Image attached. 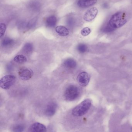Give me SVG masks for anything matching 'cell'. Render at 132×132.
Returning <instances> with one entry per match:
<instances>
[{"mask_svg": "<svg viewBox=\"0 0 132 132\" xmlns=\"http://www.w3.org/2000/svg\"><path fill=\"white\" fill-rule=\"evenodd\" d=\"M27 58L23 55H19L16 56L14 59V60L15 62L19 63H23L27 61Z\"/></svg>", "mask_w": 132, "mask_h": 132, "instance_id": "cell-16", "label": "cell"}, {"mask_svg": "<svg viewBox=\"0 0 132 132\" xmlns=\"http://www.w3.org/2000/svg\"><path fill=\"white\" fill-rule=\"evenodd\" d=\"M77 50L80 53H84L87 52L88 50V47L85 44L81 43L77 45Z\"/></svg>", "mask_w": 132, "mask_h": 132, "instance_id": "cell-18", "label": "cell"}, {"mask_svg": "<svg viewBox=\"0 0 132 132\" xmlns=\"http://www.w3.org/2000/svg\"><path fill=\"white\" fill-rule=\"evenodd\" d=\"M29 7L30 9L34 11H37L39 9L40 7V4L37 1L34 0L30 2L29 4Z\"/></svg>", "mask_w": 132, "mask_h": 132, "instance_id": "cell-14", "label": "cell"}, {"mask_svg": "<svg viewBox=\"0 0 132 132\" xmlns=\"http://www.w3.org/2000/svg\"><path fill=\"white\" fill-rule=\"evenodd\" d=\"M90 79V77L88 73L83 71L80 73L77 77V80L80 85L83 87H85L88 84Z\"/></svg>", "mask_w": 132, "mask_h": 132, "instance_id": "cell-5", "label": "cell"}, {"mask_svg": "<svg viewBox=\"0 0 132 132\" xmlns=\"http://www.w3.org/2000/svg\"><path fill=\"white\" fill-rule=\"evenodd\" d=\"M1 29H0V37L1 38L2 36H3L5 32V30H6V25L4 23H1Z\"/></svg>", "mask_w": 132, "mask_h": 132, "instance_id": "cell-21", "label": "cell"}, {"mask_svg": "<svg viewBox=\"0 0 132 132\" xmlns=\"http://www.w3.org/2000/svg\"><path fill=\"white\" fill-rule=\"evenodd\" d=\"M98 13V10L97 8H91L85 12L83 16V19L87 22L91 21L96 18Z\"/></svg>", "mask_w": 132, "mask_h": 132, "instance_id": "cell-7", "label": "cell"}, {"mask_svg": "<svg viewBox=\"0 0 132 132\" xmlns=\"http://www.w3.org/2000/svg\"><path fill=\"white\" fill-rule=\"evenodd\" d=\"M46 131L45 126L39 122H36L33 124L29 128L30 132H45Z\"/></svg>", "mask_w": 132, "mask_h": 132, "instance_id": "cell-9", "label": "cell"}, {"mask_svg": "<svg viewBox=\"0 0 132 132\" xmlns=\"http://www.w3.org/2000/svg\"><path fill=\"white\" fill-rule=\"evenodd\" d=\"M64 65L68 69H73L76 67L77 63L76 61L73 59H68L64 61Z\"/></svg>", "mask_w": 132, "mask_h": 132, "instance_id": "cell-13", "label": "cell"}, {"mask_svg": "<svg viewBox=\"0 0 132 132\" xmlns=\"http://www.w3.org/2000/svg\"><path fill=\"white\" fill-rule=\"evenodd\" d=\"M16 80L15 76L9 75L4 76L0 80V86L2 89L8 90L14 84Z\"/></svg>", "mask_w": 132, "mask_h": 132, "instance_id": "cell-4", "label": "cell"}, {"mask_svg": "<svg viewBox=\"0 0 132 132\" xmlns=\"http://www.w3.org/2000/svg\"><path fill=\"white\" fill-rule=\"evenodd\" d=\"M80 94V90L78 87L74 85H70L66 88L64 93L65 100L73 101L78 98Z\"/></svg>", "mask_w": 132, "mask_h": 132, "instance_id": "cell-3", "label": "cell"}, {"mask_svg": "<svg viewBox=\"0 0 132 132\" xmlns=\"http://www.w3.org/2000/svg\"><path fill=\"white\" fill-rule=\"evenodd\" d=\"M74 22L72 19H70L68 21V24L69 25L72 26Z\"/></svg>", "mask_w": 132, "mask_h": 132, "instance_id": "cell-22", "label": "cell"}, {"mask_svg": "<svg viewBox=\"0 0 132 132\" xmlns=\"http://www.w3.org/2000/svg\"><path fill=\"white\" fill-rule=\"evenodd\" d=\"M33 49V45L30 43H26L23 48V51L27 54H31L32 52Z\"/></svg>", "mask_w": 132, "mask_h": 132, "instance_id": "cell-15", "label": "cell"}, {"mask_svg": "<svg viewBox=\"0 0 132 132\" xmlns=\"http://www.w3.org/2000/svg\"><path fill=\"white\" fill-rule=\"evenodd\" d=\"M127 22V15L125 12H116L112 16L105 30L106 32L113 31L116 29L122 27L126 24Z\"/></svg>", "mask_w": 132, "mask_h": 132, "instance_id": "cell-1", "label": "cell"}, {"mask_svg": "<svg viewBox=\"0 0 132 132\" xmlns=\"http://www.w3.org/2000/svg\"><path fill=\"white\" fill-rule=\"evenodd\" d=\"M14 41L13 39L9 38H6L2 40V45L3 47H9L14 44Z\"/></svg>", "mask_w": 132, "mask_h": 132, "instance_id": "cell-17", "label": "cell"}, {"mask_svg": "<svg viewBox=\"0 0 132 132\" xmlns=\"http://www.w3.org/2000/svg\"><path fill=\"white\" fill-rule=\"evenodd\" d=\"M18 73L19 78L24 81L29 80L33 75V72L32 70L25 67L20 68Z\"/></svg>", "mask_w": 132, "mask_h": 132, "instance_id": "cell-6", "label": "cell"}, {"mask_svg": "<svg viewBox=\"0 0 132 132\" xmlns=\"http://www.w3.org/2000/svg\"><path fill=\"white\" fill-rule=\"evenodd\" d=\"M91 105L90 99H85L74 108L72 111L73 115L76 117H81L86 114Z\"/></svg>", "mask_w": 132, "mask_h": 132, "instance_id": "cell-2", "label": "cell"}, {"mask_svg": "<svg viewBox=\"0 0 132 132\" xmlns=\"http://www.w3.org/2000/svg\"><path fill=\"white\" fill-rule=\"evenodd\" d=\"M56 31L59 35L61 36H67L69 34L68 29L66 27L62 26H57L56 28Z\"/></svg>", "mask_w": 132, "mask_h": 132, "instance_id": "cell-12", "label": "cell"}, {"mask_svg": "<svg viewBox=\"0 0 132 132\" xmlns=\"http://www.w3.org/2000/svg\"><path fill=\"white\" fill-rule=\"evenodd\" d=\"M24 129V127L22 125H18L14 126L13 131L14 132H22Z\"/></svg>", "mask_w": 132, "mask_h": 132, "instance_id": "cell-19", "label": "cell"}, {"mask_svg": "<svg viewBox=\"0 0 132 132\" xmlns=\"http://www.w3.org/2000/svg\"><path fill=\"white\" fill-rule=\"evenodd\" d=\"M57 105L55 102H50L46 106L45 110V114L48 116H52L56 113Z\"/></svg>", "mask_w": 132, "mask_h": 132, "instance_id": "cell-8", "label": "cell"}, {"mask_svg": "<svg viewBox=\"0 0 132 132\" xmlns=\"http://www.w3.org/2000/svg\"><path fill=\"white\" fill-rule=\"evenodd\" d=\"M97 0H79L77 4L81 8H87L94 5L97 2Z\"/></svg>", "mask_w": 132, "mask_h": 132, "instance_id": "cell-10", "label": "cell"}, {"mask_svg": "<svg viewBox=\"0 0 132 132\" xmlns=\"http://www.w3.org/2000/svg\"><path fill=\"white\" fill-rule=\"evenodd\" d=\"M91 31L90 29L88 27H85L81 30V33L83 36H87L90 33Z\"/></svg>", "mask_w": 132, "mask_h": 132, "instance_id": "cell-20", "label": "cell"}, {"mask_svg": "<svg viewBox=\"0 0 132 132\" xmlns=\"http://www.w3.org/2000/svg\"><path fill=\"white\" fill-rule=\"evenodd\" d=\"M56 18L54 15H51L46 18L45 24L46 26L49 28H53L57 24Z\"/></svg>", "mask_w": 132, "mask_h": 132, "instance_id": "cell-11", "label": "cell"}]
</instances>
